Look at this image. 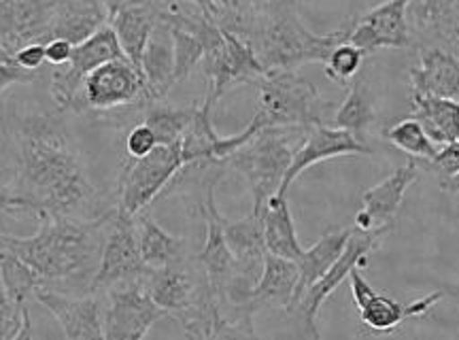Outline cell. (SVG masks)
<instances>
[{"label": "cell", "instance_id": "1", "mask_svg": "<svg viewBox=\"0 0 459 340\" xmlns=\"http://www.w3.org/2000/svg\"><path fill=\"white\" fill-rule=\"evenodd\" d=\"M4 109L17 162L15 213L99 219L117 206L96 186L65 111H30L11 102Z\"/></svg>", "mask_w": 459, "mask_h": 340}, {"label": "cell", "instance_id": "2", "mask_svg": "<svg viewBox=\"0 0 459 340\" xmlns=\"http://www.w3.org/2000/svg\"><path fill=\"white\" fill-rule=\"evenodd\" d=\"M113 211L99 219L41 217L32 236H11L0 230V247L24 259L39 275L41 287L83 296L91 293L99 273Z\"/></svg>", "mask_w": 459, "mask_h": 340}, {"label": "cell", "instance_id": "3", "mask_svg": "<svg viewBox=\"0 0 459 340\" xmlns=\"http://www.w3.org/2000/svg\"><path fill=\"white\" fill-rule=\"evenodd\" d=\"M266 71H298L311 62H325L338 43L347 41V26L330 34L308 31L296 0L257 4L245 34Z\"/></svg>", "mask_w": 459, "mask_h": 340}, {"label": "cell", "instance_id": "4", "mask_svg": "<svg viewBox=\"0 0 459 340\" xmlns=\"http://www.w3.org/2000/svg\"><path fill=\"white\" fill-rule=\"evenodd\" d=\"M328 105L319 90L298 71H266L257 79V111L234 136H221L215 160H226L264 128H304L324 124Z\"/></svg>", "mask_w": 459, "mask_h": 340}, {"label": "cell", "instance_id": "5", "mask_svg": "<svg viewBox=\"0 0 459 340\" xmlns=\"http://www.w3.org/2000/svg\"><path fill=\"white\" fill-rule=\"evenodd\" d=\"M304 132H307L304 128H264L226 160L228 169L238 170L245 177L254 203L251 211L257 215L268 205V200L279 194Z\"/></svg>", "mask_w": 459, "mask_h": 340}, {"label": "cell", "instance_id": "6", "mask_svg": "<svg viewBox=\"0 0 459 340\" xmlns=\"http://www.w3.org/2000/svg\"><path fill=\"white\" fill-rule=\"evenodd\" d=\"M181 169H186L181 141L158 145L143 158H128L119 172L115 205L126 215L136 217L175 181Z\"/></svg>", "mask_w": 459, "mask_h": 340}, {"label": "cell", "instance_id": "7", "mask_svg": "<svg viewBox=\"0 0 459 340\" xmlns=\"http://www.w3.org/2000/svg\"><path fill=\"white\" fill-rule=\"evenodd\" d=\"M392 232L389 228L381 230H370V232H361V230L353 228L351 236H349L347 245L341 253V257L332 264V268L321 276L319 281L308 287L300 298L296 300V304L287 310V315L294 317L296 324L300 326L304 336L308 338H319L317 330V315L321 304L334 293L344 279H349L353 268H361L368 264V256L381 245V240Z\"/></svg>", "mask_w": 459, "mask_h": 340}, {"label": "cell", "instance_id": "8", "mask_svg": "<svg viewBox=\"0 0 459 340\" xmlns=\"http://www.w3.org/2000/svg\"><path fill=\"white\" fill-rule=\"evenodd\" d=\"M200 65L209 82L203 105L209 109H213L232 88L240 83H257V79L266 73L251 43L226 28H221L220 37L206 48Z\"/></svg>", "mask_w": 459, "mask_h": 340}, {"label": "cell", "instance_id": "9", "mask_svg": "<svg viewBox=\"0 0 459 340\" xmlns=\"http://www.w3.org/2000/svg\"><path fill=\"white\" fill-rule=\"evenodd\" d=\"M145 102V79L128 57L108 60L85 77L73 113H111Z\"/></svg>", "mask_w": 459, "mask_h": 340}, {"label": "cell", "instance_id": "10", "mask_svg": "<svg viewBox=\"0 0 459 340\" xmlns=\"http://www.w3.org/2000/svg\"><path fill=\"white\" fill-rule=\"evenodd\" d=\"M102 298L105 340H141L169 313L149 296L141 279L108 287Z\"/></svg>", "mask_w": 459, "mask_h": 340}, {"label": "cell", "instance_id": "11", "mask_svg": "<svg viewBox=\"0 0 459 340\" xmlns=\"http://www.w3.org/2000/svg\"><path fill=\"white\" fill-rule=\"evenodd\" d=\"M117 57H126V54L111 24H105L85 41L74 45L71 62L54 66L49 73V96L54 105L65 113L73 111L85 77L94 68H99L108 60H117Z\"/></svg>", "mask_w": 459, "mask_h": 340}, {"label": "cell", "instance_id": "12", "mask_svg": "<svg viewBox=\"0 0 459 340\" xmlns=\"http://www.w3.org/2000/svg\"><path fill=\"white\" fill-rule=\"evenodd\" d=\"M145 262L141 257L139 234H136L134 217L126 215L115 206L108 217L105 245H102L100 266L96 273L91 293H102L108 287L141 279L145 273Z\"/></svg>", "mask_w": 459, "mask_h": 340}, {"label": "cell", "instance_id": "13", "mask_svg": "<svg viewBox=\"0 0 459 340\" xmlns=\"http://www.w3.org/2000/svg\"><path fill=\"white\" fill-rule=\"evenodd\" d=\"M351 283V296L358 307V315L368 330L385 334L404 324L411 317H423L429 313L440 300L445 298V292H432L428 296L415 300V302H398V300L378 293L368 281L359 273V268H353L349 275Z\"/></svg>", "mask_w": 459, "mask_h": 340}, {"label": "cell", "instance_id": "14", "mask_svg": "<svg viewBox=\"0 0 459 340\" xmlns=\"http://www.w3.org/2000/svg\"><path fill=\"white\" fill-rule=\"evenodd\" d=\"M412 0H385L358 22H349L347 41L366 56L378 49H406L411 45V28L406 20Z\"/></svg>", "mask_w": 459, "mask_h": 340}, {"label": "cell", "instance_id": "15", "mask_svg": "<svg viewBox=\"0 0 459 340\" xmlns=\"http://www.w3.org/2000/svg\"><path fill=\"white\" fill-rule=\"evenodd\" d=\"M370 147L366 141H361L351 132L336 128V126L317 124L304 132L302 143L298 145L294 158H291L290 169L285 172L283 183L277 196H287L291 183L296 181L302 172H307L311 166L325 162V160L341 158V155H370Z\"/></svg>", "mask_w": 459, "mask_h": 340}, {"label": "cell", "instance_id": "16", "mask_svg": "<svg viewBox=\"0 0 459 340\" xmlns=\"http://www.w3.org/2000/svg\"><path fill=\"white\" fill-rule=\"evenodd\" d=\"M34 298L48 309L68 340H105L102 332V298L100 293H71L37 287Z\"/></svg>", "mask_w": 459, "mask_h": 340}, {"label": "cell", "instance_id": "17", "mask_svg": "<svg viewBox=\"0 0 459 340\" xmlns=\"http://www.w3.org/2000/svg\"><path fill=\"white\" fill-rule=\"evenodd\" d=\"M56 4L57 0H0V45L13 56L30 43H48Z\"/></svg>", "mask_w": 459, "mask_h": 340}, {"label": "cell", "instance_id": "18", "mask_svg": "<svg viewBox=\"0 0 459 340\" xmlns=\"http://www.w3.org/2000/svg\"><path fill=\"white\" fill-rule=\"evenodd\" d=\"M417 177L419 166L415 160H411L383 179L381 183H377L375 187H370L361 196V209L355 215V228L361 232L381 228L394 230L395 215H398L406 189L417 181Z\"/></svg>", "mask_w": 459, "mask_h": 340}, {"label": "cell", "instance_id": "19", "mask_svg": "<svg viewBox=\"0 0 459 340\" xmlns=\"http://www.w3.org/2000/svg\"><path fill=\"white\" fill-rule=\"evenodd\" d=\"M158 20V9L152 0H132V3L115 9L108 15V24H111L115 34H117L122 51L141 73L143 54H145L149 37H152Z\"/></svg>", "mask_w": 459, "mask_h": 340}, {"label": "cell", "instance_id": "20", "mask_svg": "<svg viewBox=\"0 0 459 340\" xmlns=\"http://www.w3.org/2000/svg\"><path fill=\"white\" fill-rule=\"evenodd\" d=\"M412 92L459 100V57L451 49L423 48L411 68Z\"/></svg>", "mask_w": 459, "mask_h": 340}, {"label": "cell", "instance_id": "21", "mask_svg": "<svg viewBox=\"0 0 459 340\" xmlns=\"http://www.w3.org/2000/svg\"><path fill=\"white\" fill-rule=\"evenodd\" d=\"M298 279H300V268L294 259L266 251L262 275L251 290V307L255 309V313L262 309H281L287 313L294 302Z\"/></svg>", "mask_w": 459, "mask_h": 340}, {"label": "cell", "instance_id": "22", "mask_svg": "<svg viewBox=\"0 0 459 340\" xmlns=\"http://www.w3.org/2000/svg\"><path fill=\"white\" fill-rule=\"evenodd\" d=\"M143 79H145V102L166 100L175 88V49H172L170 28L158 20L143 54Z\"/></svg>", "mask_w": 459, "mask_h": 340}, {"label": "cell", "instance_id": "23", "mask_svg": "<svg viewBox=\"0 0 459 340\" xmlns=\"http://www.w3.org/2000/svg\"><path fill=\"white\" fill-rule=\"evenodd\" d=\"M221 223L226 243L238 262V273L257 283L264 268V256H266L262 213L257 215V213L251 211L249 215L234 219V222L223 217Z\"/></svg>", "mask_w": 459, "mask_h": 340}, {"label": "cell", "instance_id": "24", "mask_svg": "<svg viewBox=\"0 0 459 340\" xmlns=\"http://www.w3.org/2000/svg\"><path fill=\"white\" fill-rule=\"evenodd\" d=\"M105 24H108L105 0H57L51 20V39H65L79 45Z\"/></svg>", "mask_w": 459, "mask_h": 340}, {"label": "cell", "instance_id": "25", "mask_svg": "<svg viewBox=\"0 0 459 340\" xmlns=\"http://www.w3.org/2000/svg\"><path fill=\"white\" fill-rule=\"evenodd\" d=\"M412 118L423 126L436 145L459 143V100L412 92Z\"/></svg>", "mask_w": 459, "mask_h": 340}, {"label": "cell", "instance_id": "26", "mask_svg": "<svg viewBox=\"0 0 459 340\" xmlns=\"http://www.w3.org/2000/svg\"><path fill=\"white\" fill-rule=\"evenodd\" d=\"M264 222V245L268 253H274L279 257L298 259L302 257V245L298 240L294 215H291L287 196H273L268 205L262 211Z\"/></svg>", "mask_w": 459, "mask_h": 340}, {"label": "cell", "instance_id": "27", "mask_svg": "<svg viewBox=\"0 0 459 340\" xmlns=\"http://www.w3.org/2000/svg\"><path fill=\"white\" fill-rule=\"evenodd\" d=\"M136 234H139L141 257L147 268L169 266V264L186 259V240L166 232L160 223L149 215V209L134 217Z\"/></svg>", "mask_w": 459, "mask_h": 340}, {"label": "cell", "instance_id": "28", "mask_svg": "<svg viewBox=\"0 0 459 340\" xmlns=\"http://www.w3.org/2000/svg\"><path fill=\"white\" fill-rule=\"evenodd\" d=\"M351 232H353V228L341 230V232H328V234L321 236V239L313 247L304 249L302 257L296 262L298 268H300V279H298V290H296V296H294V302H291V307H294L296 300L300 298L302 293L315 283V281H319L321 276L328 273V270L332 268V264L341 257V253L344 249V245H347Z\"/></svg>", "mask_w": 459, "mask_h": 340}, {"label": "cell", "instance_id": "29", "mask_svg": "<svg viewBox=\"0 0 459 340\" xmlns=\"http://www.w3.org/2000/svg\"><path fill=\"white\" fill-rule=\"evenodd\" d=\"M377 122V100L372 94L370 85L366 82H355L349 90L347 98L342 100V105L336 109L332 124L336 128H342L351 132L358 138L364 141L368 130Z\"/></svg>", "mask_w": 459, "mask_h": 340}, {"label": "cell", "instance_id": "30", "mask_svg": "<svg viewBox=\"0 0 459 340\" xmlns=\"http://www.w3.org/2000/svg\"><path fill=\"white\" fill-rule=\"evenodd\" d=\"M198 107L200 105L170 107V105H166L164 100L143 102L141 122H145L149 128L156 132L160 145H172V143H179L181 136L186 135L187 126L192 124Z\"/></svg>", "mask_w": 459, "mask_h": 340}, {"label": "cell", "instance_id": "31", "mask_svg": "<svg viewBox=\"0 0 459 340\" xmlns=\"http://www.w3.org/2000/svg\"><path fill=\"white\" fill-rule=\"evenodd\" d=\"M0 283L17 307L28 309V298L41 287V279L20 256L0 247Z\"/></svg>", "mask_w": 459, "mask_h": 340}, {"label": "cell", "instance_id": "32", "mask_svg": "<svg viewBox=\"0 0 459 340\" xmlns=\"http://www.w3.org/2000/svg\"><path fill=\"white\" fill-rule=\"evenodd\" d=\"M383 138L387 143H392L394 147H398L400 152L411 155L412 160H426V162H432V160L438 155V145L426 135L423 126L417 122L415 118H406L402 122L394 124L392 128L383 132Z\"/></svg>", "mask_w": 459, "mask_h": 340}, {"label": "cell", "instance_id": "33", "mask_svg": "<svg viewBox=\"0 0 459 340\" xmlns=\"http://www.w3.org/2000/svg\"><path fill=\"white\" fill-rule=\"evenodd\" d=\"M15 147L7 124V109L0 96V215L15 213Z\"/></svg>", "mask_w": 459, "mask_h": 340}, {"label": "cell", "instance_id": "34", "mask_svg": "<svg viewBox=\"0 0 459 340\" xmlns=\"http://www.w3.org/2000/svg\"><path fill=\"white\" fill-rule=\"evenodd\" d=\"M415 17L426 31L449 37L459 28V0H419Z\"/></svg>", "mask_w": 459, "mask_h": 340}, {"label": "cell", "instance_id": "35", "mask_svg": "<svg viewBox=\"0 0 459 340\" xmlns=\"http://www.w3.org/2000/svg\"><path fill=\"white\" fill-rule=\"evenodd\" d=\"M32 338L30 309L17 307L0 283V340Z\"/></svg>", "mask_w": 459, "mask_h": 340}, {"label": "cell", "instance_id": "36", "mask_svg": "<svg viewBox=\"0 0 459 340\" xmlns=\"http://www.w3.org/2000/svg\"><path fill=\"white\" fill-rule=\"evenodd\" d=\"M364 57H366L364 51L355 48L353 43L349 41L338 43L336 48L330 51L328 60L324 62L325 74H328L332 82H349V79L359 73Z\"/></svg>", "mask_w": 459, "mask_h": 340}, {"label": "cell", "instance_id": "37", "mask_svg": "<svg viewBox=\"0 0 459 340\" xmlns=\"http://www.w3.org/2000/svg\"><path fill=\"white\" fill-rule=\"evenodd\" d=\"M158 145L160 143L156 132L149 128L145 122L132 126L128 136H126V153H128V158H143V155L153 152Z\"/></svg>", "mask_w": 459, "mask_h": 340}, {"label": "cell", "instance_id": "38", "mask_svg": "<svg viewBox=\"0 0 459 340\" xmlns=\"http://www.w3.org/2000/svg\"><path fill=\"white\" fill-rule=\"evenodd\" d=\"M41 71H28V68L20 66L17 62H3L0 65V96L9 92L15 85H30L39 79Z\"/></svg>", "mask_w": 459, "mask_h": 340}, {"label": "cell", "instance_id": "39", "mask_svg": "<svg viewBox=\"0 0 459 340\" xmlns=\"http://www.w3.org/2000/svg\"><path fill=\"white\" fill-rule=\"evenodd\" d=\"M429 164L445 179L459 177V143H451V145L440 149L438 155Z\"/></svg>", "mask_w": 459, "mask_h": 340}, {"label": "cell", "instance_id": "40", "mask_svg": "<svg viewBox=\"0 0 459 340\" xmlns=\"http://www.w3.org/2000/svg\"><path fill=\"white\" fill-rule=\"evenodd\" d=\"M13 60L20 66L28 68V71H41L45 62H48V56H45V43H30L20 51H15Z\"/></svg>", "mask_w": 459, "mask_h": 340}, {"label": "cell", "instance_id": "41", "mask_svg": "<svg viewBox=\"0 0 459 340\" xmlns=\"http://www.w3.org/2000/svg\"><path fill=\"white\" fill-rule=\"evenodd\" d=\"M73 48L74 45L65 41V39H49V41L45 43V56H48V62L51 66L66 65L73 57Z\"/></svg>", "mask_w": 459, "mask_h": 340}, {"label": "cell", "instance_id": "42", "mask_svg": "<svg viewBox=\"0 0 459 340\" xmlns=\"http://www.w3.org/2000/svg\"><path fill=\"white\" fill-rule=\"evenodd\" d=\"M446 39H449L451 51H453V54H455V56L459 57V28H457V31H453V32H451L449 37H446Z\"/></svg>", "mask_w": 459, "mask_h": 340}, {"label": "cell", "instance_id": "43", "mask_svg": "<svg viewBox=\"0 0 459 340\" xmlns=\"http://www.w3.org/2000/svg\"><path fill=\"white\" fill-rule=\"evenodd\" d=\"M128 3H132V0H107V9H108V15H111L115 9L124 7V4H128Z\"/></svg>", "mask_w": 459, "mask_h": 340}, {"label": "cell", "instance_id": "44", "mask_svg": "<svg viewBox=\"0 0 459 340\" xmlns=\"http://www.w3.org/2000/svg\"><path fill=\"white\" fill-rule=\"evenodd\" d=\"M3 62H13V56H11L9 51L0 45V65H3Z\"/></svg>", "mask_w": 459, "mask_h": 340}, {"label": "cell", "instance_id": "45", "mask_svg": "<svg viewBox=\"0 0 459 340\" xmlns=\"http://www.w3.org/2000/svg\"><path fill=\"white\" fill-rule=\"evenodd\" d=\"M262 3H268V0H254V4L257 7V4H262Z\"/></svg>", "mask_w": 459, "mask_h": 340}, {"label": "cell", "instance_id": "46", "mask_svg": "<svg viewBox=\"0 0 459 340\" xmlns=\"http://www.w3.org/2000/svg\"><path fill=\"white\" fill-rule=\"evenodd\" d=\"M105 3H107V0H105Z\"/></svg>", "mask_w": 459, "mask_h": 340}]
</instances>
